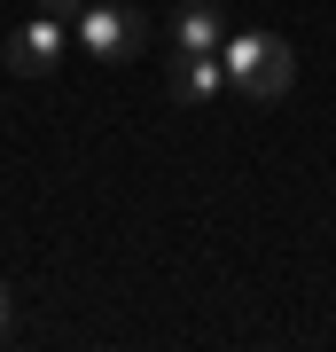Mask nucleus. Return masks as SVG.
I'll return each mask as SVG.
<instances>
[{
	"instance_id": "1",
	"label": "nucleus",
	"mask_w": 336,
	"mask_h": 352,
	"mask_svg": "<svg viewBox=\"0 0 336 352\" xmlns=\"http://www.w3.org/2000/svg\"><path fill=\"white\" fill-rule=\"evenodd\" d=\"M227 87H243L250 102H282L298 87V55H289V39L274 32H227Z\"/></svg>"
},
{
	"instance_id": "2",
	"label": "nucleus",
	"mask_w": 336,
	"mask_h": 352,
	"mask_svg": "<svg viewBox=\"0 0 336 352\" xmlns=\"http://www.w3.org/2000/svg\"><path fill=\"white\" fill-rule=\"evenodd\" d=\"M71 39L94 55V63H125V55H141V39H149V16L141 8H110V0H87V16L71 24Z\"/></svg>"
},
{
	"instance_id": "3",
	"label": "nucleus",
	"mask_w": 336,
	"mask_h": 352,
	"mask_svg": "<svg viewBox=\"0 0 336 352\" xmlns=\"http://www.w3.org/2000/svg\"><path fill=\"white\" fill-rule=\"evenodd\" d=\"M63 47H71V24H55V16H32V24H16L8 39H0V63H8L16 78H47L63 63Z\"/></svg>"
},
{
	"instance_id": "4",
	"label": "nucleus",
	"mask_w": 336,
	"mask_h": 352,
	"mask_svg": "<svg viewBox=\"0 0 336 352\" xmlns=\"http://www.w3.org/2000/svg\"><path fill=\"white\" fill-rule=\"evenodd\" d=\"M172 39L188 55H219L227 47V16H219V0H188V8L172 16Z\"/></svg>"
},
{
	"instance_id": "5",
	"label": "nucleus",
	"mask_w": 336,
	"mask_h": 352,
	"mask_svg": "<svg viewBox=\"0 0 336 352\" xmlns=\"http://www.w3.org/2000/svg\"><path fill=\"white\" fill-rule=\"evenodd\" d=\"M227 87V55H188L180 47V63H172V94L180 102H212Z\"/></svg>"
},
{
	"instance_id": "6",
	"label": "nucleus",
	"mask_w": 336,
	"mask_h": 352,
	"mask_svg": "<svg viewBox=\"0 0 336 352\" xmlns=\"http://www.w3.org/2000/svg\"><path fill=\"white\" fill-rule=\"evenodd\" d=\"M39 16H55V24H78V16H87V0H39Z\"/></svg>"
},
{
	"instance_id": "7",
	"label": "nucleus",
	"mask_w": 336,
	"mask_h": 352,
	"mask_svg": "<svg viewBox=\"0 0 336 352\" xmlns=\"http://www.w3.org/2000/svg\"><path fill=\"white\" fill-rule=\"evenodd\" d=\"M0 337H8V282H0Z\"/></svg>"
}]
</instances>
